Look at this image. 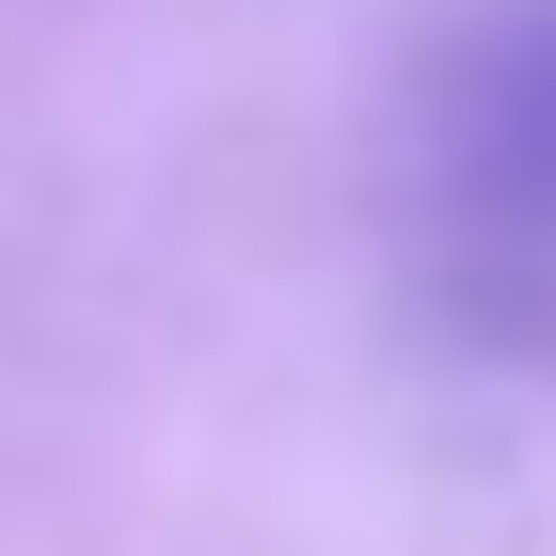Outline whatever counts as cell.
<instances>
[{
    "mask_svg": "<svg viewBox=\"0 0 556 556\" xmlns=\"http://www.w3.org/2000/svg\"><path fill=\"white\" fill-rule=\"evenodd\" d=\"M397 270L429 334L556 382V0H445L397 96Z\"/></svg>",
    "mask_w": 556,
    "mask_h": 556,
    "instance_id": "1",
    "label": "cell"
}]
</instances>
